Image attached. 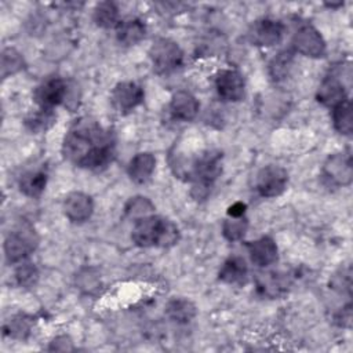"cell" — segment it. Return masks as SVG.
Here are the masks:
<instances>
[{"instance_id":"1","label":"cell","mask_w":353,"mask_h":353,"mask_svg":"<svg viewBox=\"0 0 353 353\" xmlns=\"http://www.w3.org/2000/svg\"><path fill=\"white\" fill-rule=\"evenodd\" d=\"M113 132L92 117L77 119L66 132L62 153L66 160L81 168L101 171L114 159Z\"/></svg>"},{"instance_id":"29","label":"cell","mask_w":353,"mask_h":353,"mask_svg":"<svg viewBox=\"0 0 353 353\" xmlns=\"http://www.w3.org/2000/svg\"><path fill=\"white\" fill-rule=\"evenodd\" d=\"M259 290L270 296H277L280 292H283L287 287V280L276 273H268L262 274L258 280Z\"/></svg>"},{"instance_id":"11","label":"cell","mask_w":353,"mask_h":353,"mask_svg":"<svg viewBox=\"0 0 353 353\" xmlns=\"http://www.w3.org/2000/svg\"><path fill=\"white\" fill-rule=\"evenodd\" d=\"M284 33V25L272 18L256 21L250 29V40L259 47H272L280 43Z\"/></svg>"},{"instance_id":"2","label":"cell","mask_w":353,"mask_h":353,"mask_svg":"<svg viewBox=\"0 0 353 353\" xmlns=\"http://www.w3.org/2000/svg\"><path fill=\"white\" fill-rule=\"evenodd\" d=\"M222 171V153L219 150H207L199 154L189 170V179L193 181L192 196L197 200L205 199Z\"/></svg>"},{"instance_id":"32","label":"cell","mask_w":353,"mask_h":353,"mask_svg":"<svg viewBox=\"0 0 353 353\" xmlns=\"http://www.w3.org/2000/svg\"><path fill=\"white\" fill-rule=\"evenodd\" d=\"M330 285H331V288H334L339 292H346L347 295H350V290H352L350 266L341 268L336 273H334V276L331 277Z\"/></svg>"},{"instance_id":"8","label":"cell","mask_w":353,"mask_h":353,"mask_svg":"<svg viewBox=\"0 0 353 353\" xmlns=\"http://www.w3.org/2000/svg\"><path fill=\"white\" fill-rule=\"evenodd\" d=\"M323 176L335 186H347L353 179L350 153H335L323 165Z\"/></svg>"},{"instance_id":"33","label":"cell","mask_w":353,"mask_h":353,"mask_svg":"<svg viewBox=\"0 0 353 353\" xmlns=\"http://www.w3.org/2000/svg\"><path fill=\"white\" fill-rule=\"evenodd\" d=\"M350 320H352V305L347 303L343 309H341L335 314V321L341 327H350Z\"/></svg>"},{"instance_id":"7","label":"cell","mask_w":353,"mask_h":353,"mask_svg":"<svg viewBox=\"0 0 353 353\" xmlns=\"http://www.w3.org/2000/svg\"><path fill=\"white\" fill-rule=\"evenodd\" d=\"M288 183V174L279 165H266L255 179V189L262 197H276L281 194Z\"/></svg>"},{"instance_id":"6","label":"cell","mask_w":353,"mask_h":353,"mask_svg":"<svg viewBox=\"0 0 353 353\" xmlns=\"http://www.w3.org/2000/svg\"><path fill=\"white\" fill-rule=\"evenodd\" d=\"M294 50L305 57L320 58L325 54V41L320 32L310 23L301 25L292 36Z\"/></svg>"},{"instance_id":"17","label":"cell","mask_w":353,"mask_h":353,"mask_svg":"<svg viewBox=\"0 0 353 353\" xmlns=\"http://www.w3.org/2000/svg\"><path fill=\"white\" fill-rule=\"evenodd\" d=\"M146 33L145 23L135 17L121 19L116 26V37L125 46H134L139 43Z\"/></svg>"},{"instance_id":"9","label":"cell","mask_w":353,"mask_h":353,"mask_svg":"<svg viewBox=\"0 0 353 353\" xmlns=\"http://www.w3.org/2000/svg\"><path fill=\"white\" fill-rule=\"evenodd\" d=\"M145 97L143 88L135 81H120L110 94L112 105L120 113H127L142 103Z\"/></svg>"},{"instance_id":"10","label":"cell","mask_w":353,"mask_h":353,"mask_svg":"<svg viewBox=\"0 0 353 353\" xmlns=\"http://www.w3.org/2000/svg\"><path fill=\"white\" fill-rule=\"evenodd\" d=\"M68 98V85L61 77L44 80L34 91V101L39 108L52 110Z\"/></svg>"},{"instance_id":"20","label":"cell","mask_w":353,"mask_h":353,"mask_svg":"<svg viewBox=\"0 0 353 353\" xmlns=\"http://www.w3.org/2000/svg\"><path fill=\"white\" fill-rule=\"evenodd\" d=\"M165 316L178 323H189L196 316V306L185 298H172L165 305Z\"/></svg>"},{"instance_id":"3","label":"cell","mask_w":353,"mask_h":353,"mask_svg":"<svg viewBox=\"0 0 353 353\" xmlns=\"http://www.w3.org/2000/svg\"><path fill=\"white\" fill-rule=\"evenodd\" d=\"M149 58L156 73L168 74L181 68L183 62V52L175 41L160 37L150 46Z\"/></svg>"},{"instance_id":"28","label":"cell","mask_w":353,"mask_h":353,"mask_svg":"<svg viewBox=\"0 0 353 353\" xmlns=\"http://www.w3.org/2000/svg\"><path fill=\"white\" fill-rule=\"evenodd\" d=\"M248 229V221L244 216H228L222 223V233L229 241H237L244 237Z\"/></svg>"},{"instance_id":"15","label":"cell","mask_w":353,"mask_h":353,"mask_svg":"<svg viewBox=\"0 0 353 353\" xmlns=\"http://www.w3.org/2000/svg\"><path fill=\"white\" fill-rule=\"evenodd\" d=\"M199 101L196 97L185 90L176 91L170 102V112L174 119L182 121H190L196 117L199 112Z\"/></svg>"},{"instance_id":"31","label":"cell","mask_w":353,"mask_h":353,"mask_svg":"<svg viewBox=\"0 0 353 353\" xmlns=\"http://www.w3.org/2000/svg\"><path fill=\"white\" fill-rule=\"evenodd\" d=\"M17 283L22 287H32L39 279V272L33 263L22 262L15 270Z\"/></svg>"},{"instance_id":"18","label":"cell","mask_w":353,"mask_h":353,"mask_svg":"<svg viewBox=\"0 0 353 353\" xmlns=\"http://www.w3.org/2000/svg\"><path fill=\"white\" fill-rule=\"evenodd\" d=\"M156 159L149 152L137 153L128 164V175L137 183H145L153 174Z\"/></svg>"},{"instance_id":"4","label":"cell","mask_w":353,"mask_h":353,"mask_svg":"<svg viewBox=\"0 0 353 353\" xmlns=\"http://www.w3.org/2000/svg\"><path fill=\"white\" fill-rule=\"evenodd\" d=\"M37 236L30 226H19L4 240V254L10 263L22 262L37 245Z\"/></svg>"},{"instance_id":"19","label":"cell","mask_w":353,"mask_h":353,"mask_svg":"<svg viewBox=\"0 0 353 353\" xmlns=\"http://www.w3.org/2000/svg\"><path fill=\"white\" fill-rule=\"evenodd\" d=\"M247 273H248V268L245 261L239 255H233V256H229L222 263L218 276H219V280H222L223 283L240 284L245 280Z\"/></svg>"},{"instance_id":"5","label":"cell","mask_w":353,"mask_h":353,"mask_svg":"<svg viewBox=\"0 0 353 353\" xmlns=\"http://www.w3.org/2000/svg\"><path fill=\"white\" fill-rule=\"evenodd\" d=\"M167 219L156 215H149L142 219L135 221V225L132 228L131 239L138 247H153L160 245L164 234Z\"/></svg>"},{"instance_id":"24","label":"cell","mask_w":353,"mask_h":353,"mask_svg":"<svg viewBox=\"0 0 353 353\" xmlns=\"http://www.w3.org/2000/svg\"><path fill=\"white\" fill-rule=\"evenodd\" d=\"M294 52L291 50H285L279 52L269 63V74L274 81L284 80L292 66Z\"/></svg>"},{"instance_id":"27","label":"cell","mask_w":353,"mask_h":353,"mask_svg":"<svg viewBox=\"0 0 353 353\" xmlns=\"http://www.w3.org/2000/svg\"><path fill=\"white\" fill-rule=\"evenodd\" d=\"M25 66L23 57L12 47H7L1 52V77L6 79L18 73Z\"/></svg>"},{"instance_id":"21","label":"cell","mask_w":353,"mask_h":353,"mask_svg":"<svg viewBox=\"0 0 353 353\" xmlns=\"http://www.w3.org/2000/svg\"><path fill=\"white\" fill-rule=\"evenodd\" d=\"M47 185V172L44 170L26 171L19 178V189L29 197H39Z\"/></svg>"},{"instance_id":"34","label":"cell","mask_w":353,"mask_h":353,"mask_svg":"<svg viewBox=\"0 0 353 353\" xmlns=\"http://www.w3.org/2000/svg\"><path fill=\"white\" fill-rule=\"evenodd\" d=\"M72 341L66 335H59L51 341L50 350H72Z\"/></svg>"},{"instance_id":"23","label":"cell","mask_w":353,"mask_h":353,"mask_svg":"<svg viewBox=\"0 0 353 353\" xmlns=\"http://www.w3.org/2000/svg\"><path fill=\"white\" fill-rule=\"evenodd\" d=\"M332 124L339 134H352V105L349 98L332 108Z\"/></svg>"},{"instance_id":"22","label":"cell","mask_w":353,"mask_h":353,"mask_svg":"<svg viewBox=\"0 0 353 353\" xmlns=\"http://www.w3.org/2000/svg\"><path fill=\"white\" fill-rule=\"evenodd\" d=\"M94 21L101 28H116L120 22L119 8L113 1H101L94 8Z\"/></svg>"},{"instance_id":"14","label":"cell","mask_w":353,"mask_h":353,"mask_svg":"<svg viewBox=\"0 0 353 353\" xmlns=\"http://www.w3.org/2000/svg\"><path fill=\"white\" fill-rule=\"evenodd\" d=\"M248 254L254 265L265 268L277 261L279 250L272 237L263 236L248 244Z\"/></svg>"},{"instance_id":"30","label":"cell","mask_w":353,"mask_h":353,"mask_svg":"<svg viewBox=\"0 0 353 353\" xmlns=\"http://www.w3.org/2000/svg\"><path fill=\"white\" fill-rule=\"evenodd\" d=\"M30 320L22 314L12 317L6 325V334H8L12 338H18V339H23L26 338V335L30 332Z\"/></svg>"},{"instance_id":"35","label":"cell","mask_w":353,"mask_h":353,"mask_svg":"<svg viewBox=\"0 0 353 353\" xmlns=\"http://www.w3.org/2000/svg\"><path fill=\"white\" fill-rule=\"evenodd\" d=\"M245 208H247V205H245L244 203L236 201V203H233L232 205H229V208H228V216H232V218L244 216Z\"/></svg>"},{"instance_id":"12","label":"cell","mask_w":353,"mask_h":353,"mask_svg":"<svg viewBox=\"0 0 353 353\" xmlns=\"http://www.w3.org/2000/svg\"><path fill=\"white\" fill-rule=\"evenodd\" d=\"M244 79L232 69L219 70L215 76V88L218 95L228 102H237L244 97Z\"/></svg>"},{"instance_id":"13","label":"cell","mask_w":353,"mask_h":353,"mask_svg":"<svg viewBox=\"0 0 353 353\" xmlns=\"http://www.w3.org/2000/svg\"><path fill=\"white\" fill-rule=\"evenodd\" d=\"M94 211L92 199L83 192H72L65 197L63 212L66 218L74 223H81L90 219Z\"/></svg>"},{"instance_id":"25","label":"cell","mask_w":353,"mask_h":353,"mask_svg":"<svg viewBox=\"0 0 353 353\" xmlns=\"http://www.w3.org/2000/svg\"><path fill=\"white\" fill-rule=\"evenodd\" d=\"M54 121H55V113L50 109H41V108H39L36 112L30 113L25 119L26 127L36 134L47 131L54 124Z\"/></svg>"},{"instance_id":"26","label":"cell","mask_w":353,"mask_h":353,"mask_svg":"<svg viewBox=\"0 0 353 353\" xmlns=\"http://www.w3.org/2000/svg\"><path fill=\"white\" fill-rule=\"evenodd\" d=\"M153 210H154V205L152 204V201L142 196L131 197L124 205L125 215L132 221H138V219L152 215Z\"/></svg>"},{"instance_id":"16","label":"cell","mask_w":353,"mask_h":353,"mask_svg":"<svg viewBox=\"0 0 353 353\" xmlns=\"http://www.w3.org/2000/svg\"><path fill=\"white\" fill-rule=\"evenodd\" d=\"M347 99L343 83L335 76H327L317 90V101L328 108H335Z\"/></svg>"}]
</instances>
